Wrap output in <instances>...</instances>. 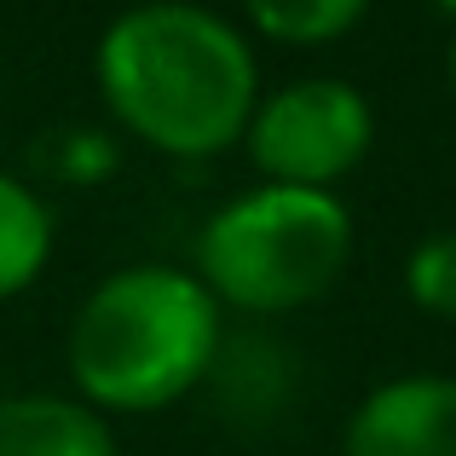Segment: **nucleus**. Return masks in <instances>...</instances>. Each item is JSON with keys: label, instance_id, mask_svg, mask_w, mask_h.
<instances>
[{"label": "nucleus", "instance_id": "nucleus-11", "mask_svg": "<svg viewBox=\"0 0 456 456\" xmlns=\"http://www.w3.org/2000/svg\"><path fill=\"white\" fill-rule=\"evenodd\" d=\"M404 295L434 318H456V225L428 232L404 255Z\"/></svg>", "mask_w": 456, "mask_h": 456}, {"label": "nucleus", "instance_id": "nucleus-6", "mask_svg": "<svg viewBox=\"0 0 456 456\" xmlns=\"http://www.w3.org/2000/svg\"><path fill=\"white\" fill-rule=\"evenodd\" d=\"M0 456H122L116 428L64 393L0 399Z\"/></svg>", "mask_w": 456, "mask_h": 456}, {"label": "nucleus", "instance_id": "nucleus-13", "mask_svg": "<svg viewBox=\"0 0 456 456\" xmlns=\"http://www.w3.org/2000/svg\"><path fill=\"white\" fill-rule=\"evenodd\" d=\"M434 6H439V12H445V18H456V0H434Z\"/></svg>", "mask_w": 456, "mask_h": 456}, {"label": "nucleus", "instance_id": "nucleus-2", "mask_svg": "<svg viewBox=\"0 0 456 456\" xmlns=\"http://www.w3.org/2000/svg\"><path fill=\"white\" fill-rule=\"evenodd\" d=\"M225 341L220 301L185 266H122L69 323V381L99 416H151L197 393Z\"/></svg>", "mask_w": 456, "mask_h": 456}, {"label": "nucleus", "instance_id": "nucleus-14", "mask_svg": "<svg viewBox=\"0 0 456 456\" xmlns=\"http://www.w3.org/2000/svg\"><path fill=\"white\" fill-rule=\"evenodd\" d=\"M134 6H145V0H134Z\"/></svg>", "mask_w": 456, "mask_h": 456}, {"label": "nucleus", "instance_id": "nucleus-10", "mask_svg": "<svg viewBox=\"0 0 456 456\" xmlns=\"http://www.w3.org/2000/svg\"><path fill=\"white\" fill-rule=\"evenodd\" d=\"M35 167H41L53 185H104V179L116 174V162H122V145H116L110 134H99V127H53V134L35 139Z\"/></svg>", "mask_w": 456, "mask_h": 456}, {"label": "nucleus", "instance_id": "nucleus-5", "mask_svg": "<svg viewBox=\"0 0 456 456\" xmlns=\"http://www.w3.org/2000/svg\"><path fill=\"white\" fill-rule=\"evenodd\" d=\"M341 456H456V376H393L364 393Z\"/></svg>", "mask_w": 456, "mask_h": 456}, {"label": "nucleus", "instance_id": "nucleus-4", "mask_svg": "<svg viewBox=\"0 0 456 456\" xmlns=\"http://www.w3.org/2000/svg\"><path fill=\"white\" fill-rule=\"evenodd\" d=\"M376 145V110L341 76H301L266 93L243 127V151L260 167V185L330 191Z\"/></svg>", "mask_w": 456, "mask_h": 456}, {"label": "nucleus", "instance_id": "nucleus-3", "mask_svg": "<svg viewBox=\"0 0 456 456\" xmlns=\"http://www.w3.org/2000/svg\"><path fill=\"white\" fill-rule=\"evenodd\" d=\"M353 260V214L335 191L255 185L208 214L197 237V283L248 318H283L341 283Z\"/></svg>", "mask_w": 456, "mask_h": 456}, {"label": "nucleus", "instance_id": "nucleus-1", "mask_svg": "<svg viewBox=\"0 0 456 456\" xmlns=\"http://www.w3.org/2000/svg\"><path fill=\"white\" fill-rule=\"evenodd\" d=\"M104 110L127 139L174 162L243 145V127L260 104V69L248 41L208 6L145 0L110 18L93 53Z\"/></svg>", "mask_w": 456, "mask_h": 456}, {"label": "nucleus", "instance_id": "nucleus-8", "mask_svg": "<svg viewBox=\"0 0 456 456\" xmlns=\"http://www.w3.org/2000/svg\"><path fill=\"white\" fill-rule=\"evenodd\" d=\"M53 260V208L29 179L0 167V301L23 295Z\"/></svg>", "mask_w": 456, "mask_h": 456}, {"label": "nucleus", "instance_id": "nucleus-12", "mask_svg": "<svg viewBox=\"0 0 456 456\" xmlns=\"http://www.w3.org/2000/svg\"><path fill=\"white\" fill-rule=\"evenodd\" d=\"M445 81H451V93H456V41H451V53H445Z\"/></svg>", "mask_w": 456, "mask_h": 456}, {"label": "nucleus", "instance_id": "nucleus-9", "mask_svg": "<svg viewBox=\"0 0 456 456\" xmlns=\"http://www.w3.org/2000/svg\"><path fill=\"white\" fill-rule=\"evenodd\" d=\"M243 12L266 41L323 46V41H341L346 29H358L370 0H243Z\"/></svg>", "mask_w": 456, "mask_h": 456}, {"label": "nucleus", "instance_id": "nucleus-7", "mask_svg": "<svg viewBox=\"0 0 456 456\" xmlns=\"http://www.w3.org/2000/svg\"><path fill=\"white\" fill-rule=\"evenodd\" d=\"M202 387H214V404L237 422H278L295 393V358L266 335H225Z\"/></svg>", "mask_w": 456, "mask_h": 456}]
</instances>
